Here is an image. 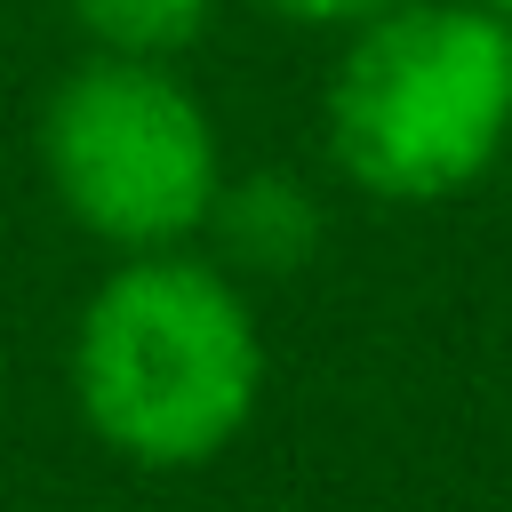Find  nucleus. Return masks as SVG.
<instances>
[{"label":"nucleus","mask_w":512,"mask_h":512,"mask_svg":"<svg viewBox=\"0 0 512 512\" xmlns=\"http://www.w3.org/2000/svg\"><path fill=\"white\" fill-rule=\"evenodd\" d=\"M256 8H272L288 24H336V32H352V24H368V16H384L400 0H256Z\"/></svg>","instance_id":"obj_6"},{"label":"nucleus","mask_w":512,"mask_h":512,"mask_svg":"<svg viewBox=\"0 0 512 512\" xmlns=\"http://www.w3.org/2000/svg\"><path fill=\"white\" fill-rule=\"evenodd\" d=\"M64 16H72V32L88 40V48H104V56H184L200 32H208V16H216V0H56Z\"/></svg>","instance_id":"obj_5"},{"label":"nucleus","mask_w":512,"mask_h":512,"mask_svg":"<svg viewBox=\"0 0 512 512\" xmlns=\"http://www.w3.org/2000/svg\"><path fill=\"white\" fill-rule=\"evenodd\" d=\"M480 8H496V16H512V0H480Z\"/></svg>","instance_id":"obj_7"},{"label":"nucleus","mask_w":512,"mask_h":512,"mask_svg":"<svg viewBox=\"0 0 512 512\" xmlns=\"http://www.w3.org/2000/svg\"><path fill=\"white\" fill-rule=\"evenodd\" d=\"M72 408L136 472L224 456L264 400V328L248 288L192 248L120 256L72 320Z\"/></svg>","instance_id":"obj_1"},{"label":"nucleus","mask_w":512,"mask_h":512,"mask_svg":"<svg viewBox=\"0 0 512 512\" xmlns=\"http://www.w3.org/2000/svg\"><path fill=\"white\" fill-rule=\"evenodd\" d=\"M216 240V264L232 280H288L320 256L328 240V208L304 176L288 168H248V176H224L216 208H208V232Z\"/></svg>","instance_id":"obj_4"},{"label":"nucleus","mask_w":512,"mask_h":512,"mask_svg":"<svg viewBox=\"0 0 512 512\" xmlns=\"http://www.w3.org/2000/svg\"><path fill=\"white\" fill-rule=\"evenodd\" d=\"M40 176L112 256L192 248L224 192V136L168 56L88 48L40 104Z\"/></svg>","instance_id":"obj_3"},{"label":"nucleus","mask_w":512,"mask_h":512,"mask_svg":"<svg viewBox=\"0 0 512 512\" xmlns=\"http://www.w3.org/2000/svg\"><path fill=\"white\" fill-rule=\"evenodd\" d=\"M320 136L368 200L424 208L472 192L512 144V16L480 0H400L352 24Z\"/></svg>","instance_id":"obj_2"}]
</instances>
